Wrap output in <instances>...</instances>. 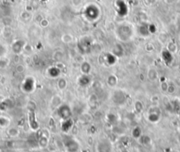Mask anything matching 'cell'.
Here are the masks:
<instances>
[{"label": "cell", "mask_w": 180, "mask_h": 152, "mask_svg": "<svg viewBox=\"0 0 180 152\" xmlns=\"http://www.w3.org/2000/svg\"><path fill=\"white\" fill-rule=\"evenodd\" d=\"M72 2L74 6H79L82 4V0H72Z\"/></svg>", "instance_id": "cell-1"}, {"label": "cell", "mask_w": 180, "mask_h": 152, "mask_svg": "<svg viewBox=\"0 0 180 152\" xmlns=\"http://www.w3.org/2000/svg\"><path fill=\"white\" fill-rule=\"evenodd\" d=\"M65 86H66V82H65V81L64 79L60 80V81H59V88H64Z\"/></svg>", "instance_id": "cell-2"}, {"label": "cell", "mask_w": 180, "mask_h": 152, "mask_svg": "<svg viewBox=\"0 0 180 152\" xmlns=\"http://www.w3.org/2000/svg\"><path fill=\"white\" fill-rule=\"evenodd\" d=\"M16 70H17V72H18V73H22V72H24L25 67H24L22 65H20V66H17Z\"/></svg>", "instance_id": "cell-3"}, {"label": "cell", "mask_w": 180, "mask_h": 152, "mask_svg": "<svg viewBox=\"0 0 180 152\" xmlns=\"http://www.w3.org/2000/svg\"><path fill=\"white\" fill-rule=\"evenodd\" d=\"M40 24H41L42 27H46V26L49 25V21H48L47 20H42V21H41Z\"/></svg>", "instance_id": "cell-4"}, {"label": "cell", "mask_w": 180, "mask_h": 152, "mask_svg": "<svg viewBox=\"0 0 180 152\" xmlns=\"http://www.w3.org/2000/svg\"><path fill=\"white\" fill-rule=\"evenodd\" d=\"M147 1H148L149 4H153V3H155V2L156 1V0H147Z\"/></svg>", "instance_id": "cell-5"}, {"label": "cell", "mask_w": 180, "mask_h": 152, "mask_svg": "<svg viewBox=\"0 0 180 152\" xmlns=\"http://www.w3.org/2000/svg\"><path fill=\"white\" fill-rule=\"evenodd\" d=\"M178 55H179V57H180V49L178 50Z\"/></svg>", "instance_id": "cell-6"}]
</instances>
